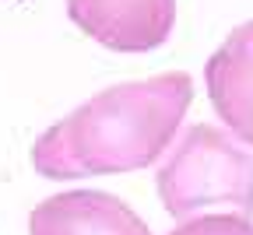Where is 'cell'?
I'll list each match as a JSON object with an SVG mask.
<instances>
[{
    "mask_svg": "<svg viewBox=\"0 0 253 235\" xmlns=\"http://www.w3.org/2000/svg\"><path fill=\"white\" fill-rule=\"evenodd\" d=\"M158 193L176 221L208 207H236L253 214V158L218 126L197 123L158 169Z\"/></svg>",
    "mask_w": 253,
    "mask_h": 235,
    "instance_id": "7a4b0ae2",
    "label": "cell"
},
{
    "mask_svg": "<svg viewBox=\"0 0 253 235\" xmlns=\"http://www.w3.org/2000/svg\"><path fill=\"white\" fill-rule=\"evenodd\" d=\"M211 106L243 144H253V21L229 32V39L208 60Z\"/></svg>",
    "mask_w": 253,
    "mask_h": 235,
    "instance_id": "5b68a950",
    "label": "cell"
},
{
    "mask_svg": "<svg viewBox=\"0 0 253 235\" xmlns=\"http://www.w3.org/2000/svg\"><path fill=\"white\" fill-rule=\"evenodd\" d=\"M190 102L194 81L183 71L113 84L53 123L32 148V165L46 179L141 172L172 144Z\"/></svg>",
    "mask_w": 253,
    "mask_h": 235,
    "instance_id": "6da1fadb",
    "label": "cell"
},
{
    "mask_svg": "<svg viewBox=\"0 0 253 235\" xmlns=\"http://www.w3.org/2000/svg\"><path fill=\"white\" fill-rule=\"evenodd\" d=\"M32 235H151L148 225L113 193L71 190L56 193L32 211Z\"/></svg>",
    "mask_w": 253,
    "mask_h": 235,
    "instance_id": "277c9868",
    "label": "cell"
},
{
    "mask_svg": "<svg viewBox=\"0 0 253 235\" xmlns=\"http://www.w3.org/2000/svg\"><path fill=\"white\" fill-rule=\"evenodd\" d=\"M71 21L116 53L162 46L176 21V0H67Z\"/></svg>",
    "mask_w": 253,
    "mask_h": 235,
    "instance_id": "3957f363",
    "label": "cell"
},
{
    "mask_svg": "<svg viewBox=\"0 0 253 235\" xmlns=\"http://www.w3.org/2000/svg\"><path fill=\"white\" fill-rule=\"evenodd\" d=\"M169 235H253L246 214H208V218H186Z\"/></svg>",
    "mask_w": 253,
    "mask_h": 235,
    "instance_id": "8992f818",
    "label": "cell"
}]
</instances>
